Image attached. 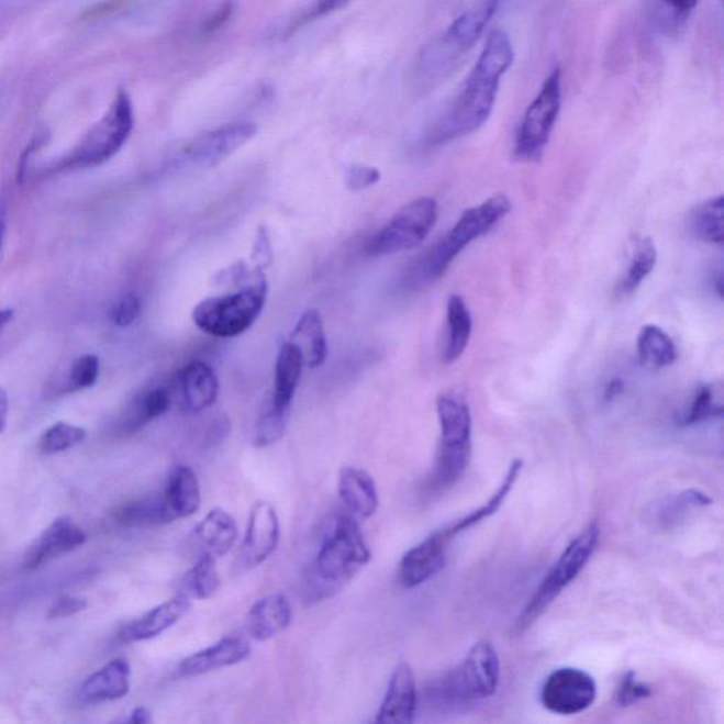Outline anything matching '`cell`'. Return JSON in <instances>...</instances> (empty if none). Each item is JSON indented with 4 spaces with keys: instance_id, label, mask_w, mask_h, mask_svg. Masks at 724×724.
Here are the masks:
<instances>
[{
    "instance_id": "6da1fadb",
    "label": "cell",
    "mask_w": 724,
    "mask_h": 724,
    "mask_svg": "<svg viewBox=\"0 0 724 724\" xmlns=\"http://www.w3.org/2000/svg\"><path fill=\"white\" fill-rule=\"evenodd\" d=\"M514 57L509 33L500 29L492 31L461 91L428 133V145L439 146L471 135L489 121L501 78L510 70Z\"/></svg>"
},
{
    "instance_id": "7a4b0ae2",
    "label": "cell",
    "mask_w": 724,
    "mask_h": 724,
    "mask_svg": "<svg viewBox=\"0 0 724 724\" xmlns=\"http://www.w3.org/2000/svg\"><path fill=\"white\" fill-rule=\"evenodd\" d=\"M510 211L511 200L504 194L492 196L484 203L466 210L449 233L413 260L403 278V286L411 292L431 288L446 274L461 250L480 236L490 233Z\"/></svg>"
},
{
    "instance_id": "3957f363",
    "label": "cell",
    "mask_w": 724,
    "mask_h": 724,
    "mask_svg": "<svg viewBox=\"0 0 724 724\" xmlns=\"http://www.w3.org/2000/svg\"><path fill=\"white\" fill-rule=\"evenodd\" d=\"M371 560L358 522L352 515H339L320 545L310 571L309 598L322 600L336 594Z\"/></svg>"
},
{
    "instance_id": "277c9868",
    "label": "cell",
    "mask_w": 724,
    "mask_h": 724,
    "mask_svg": "<svg viewBox=\"0 0 724 724\" xmlns=\"http://www.w3.org/2000/svg\"><path fill=\"white\" fill-rule=\"evenodd\" d=\"M500 3L482 2L463 12L445 32L423 48L417 57L413 81L421 90L436 86L455 70L461 57L479 41Z\"/></svg>"
},
{
    "instance_id": "5b68a950",
    "label": "cell",
    "mask_w": 724,
    "mask_h": 724,
    "mask_svg": "<svg viewBox=\"0 0 724 724\" xmlns=\"http://www.w3.org/2000/svg\"><path fill=\"white\" fill-rule=\"evenodd\" d=\"M266 300L268 282L265 276H260L235 292L201 300L196 304L191 319L207 336L234 338L254 326L264 312Z\"/></svg>"
},
{
    "instance_id": "8992f818",
    "label": "cell",
    "mask_w": 724,
    "mask_h": 724,
    "mask_svg": "<svg viewBox=\"0 0 724 724\" xmlns=\"http://www.w3.org/2000/svg\"><path fill=\"white\" fill-rule=\"evenodd\" d=\"M133 125H135V115H133L130 93L120 90L105 115L86 133L70 154L53 167V170L88 169L105 164L125 146Z\"/></svg>"
},
{
    "instance_id": "52a82bcc",
    "label": "cell",
    "mask_w": 724,
    "mask_h": 724,
    "mask_svg": "<svg viewBox=\"0 0 724 724\" xmlns=\"http://www.w3.org/2000/svg\"><path fill=\"white\" fill-rule=\"evenodd\" d=\"M600 541L599 525L593 522L586 526L573 541L561 552L559 559L552 566L544 580H542L536 592L532 594L530 602L522 610L516 628L525 632L542 614L550 608V604L559 598L568 586L586 568L594 555Z\"/></svg>"
},
{
    "instance_id": "ba28073f",
    "label": "cell",
    "mask_w": 724,
    "mask_h": 724,
    "mask_svg": "<svg viewBox=\"0 0 724 724\" xmlns=\"http://www.w3.org/2000/svg\"><path fill=\"white\" fill-rule=\"evenodd\" d=\"M256 132H258L256 123L235 121L199 133L177 147L169 159L170 170L185 174V171L211 169L253 141Z\"/></svg>"
},
{
    "instance_id": "9c48e42d",
    "label": "cell",
    "mask_w": 724,
    "mask_h": 724,
    "mask_svg": "<svg viewBox=\"0 0 724 724\" xmlns=\"http://www.w3.org/2000/svg\"><path fill=\"white\" fill-rule=\"evenodd\" d=\"M501 665L494 645L479 642L472 645L463 661L442 679L437 693L455 703L489 699L500 684Z\"/></svg>"
},
{
    "instance_id": "30bf717a",
    "label": "cell",
    "mask_w": 724,
    "mask_h": 724,
    "mask_svg": "<svg viewBox=\"0 0 724 724\" xmlns=\"http://www.w3.org/2000/svg\"><path fill=\"white\" fill-rule=\"evenodd\" d=\"M439 219V204L432 197H421L403 205L382 229L367 241L366 254L378 256L396 255L416 248Z\"/></svg>"
},
{
    "instance_id": "8fae6325",
    "label": "cell",
    "mask_w": 724,
    "mask_h": 724,
    "mask_svg": "<svg viewBox=\"0 0 724 724\" xmlns=\"http://www.w3.org/2000/svg\"><path fill=\"white\" fill-rule=\"evenodd\" d=\"M561 107V73L555 67L526 108L515 137L514 156L522 161L538 159L555 130Z\"/></svg>"
},
{
    "instance_id": "7c38bea8",
    "label": "cell",
    "mask_w": 724,
    "mask_h": 724,
    "mask_svg": "<svg viewBox=\"0 0 724 724\" xmlns=\"http://www.w3.org/2000/svg\"><path fill=\"white\" fill-rule=\"evenodd\" d=\"M539 698L546 711L559 716H575L592 706L598 698V683L583 669L564 667L545 679Z\"/></svg>"
},
{
    "instance_id": "4fadbf2b",
    "label": "cell",
    "mask_w": 724,
    "mask_h": 724,
    "mask_svg": "<svg viewBox=\"0 0 724 724\" xmlns=\"http://www.w3.org/2000/svg\"><path fill=\"white\" fill-rule=\"evenodd\" d=\"M280 522L278 512L268 501H256L250 509L243 544L240 546L235 566L249 570L263 565L278 549Z\"/></svg>"
},
{
    "instance_id": "5bb4252c",
    "label": "cell",
    "mask_w": 724,
    "mask_h": 724,
    "mask_svg": "<svg viewBox=\"0 0 724 724\" xmlns=\"http://www.w3.org/2000/svg\"><path fill=\"white\" fill-rule=\"evenodd\" d=\"M449 542L441 530L409 549L399 561V583L405 589H415L439 575L446 566Z\"/></svg>"
},
{
    "instance_id": "9a60e30c",
    "label": "cell",
    "mask_w": 724,
    "mask_h": 724,
    "mask_svg": "<svg viewBox=\"0 0 724 724\" xmlns=\"http://www.w3.org/2000/svg\"><path fill=\"white\" fill-rule=\"evenodd\" d=\"M87 535L80 526L68 516H60L29 546L23 558V569L33 571L43 565L86 544Z\"/></svg>"
},
{
    "instance_id": "2e32d148",
    "label": "cell",
    "mask_w": 724,
    "mask_h": 724,
    "mask_svg": "<svg viewBox=\"0 0 724 724\" xmlns=\"http://www.w3.org/2000/svg\"><path fill=\"white\" fill-rule=\"evenodd\" d=\"M415 673L408 662L398 664L376 719L369 724H413L417 712Z\"/></svg>"
},
{
    "instance_id": "e0dca14e",
    "label": "cell",
    "mask_w": 724,
    "mask_h": 724,
    "mask_svg": "<svg viewBox=\"0 0 724 724\" xmlns=\"http://www.w3.org/2000/svg\"><path fill=\"white\" fill-rule=\"evenodd\" d=\"M249 654L248 639L240 637V635H231V637L220 639L211 647L185 658L177 667V675L181 678H190L213 672L216 669L233 667V665L243 662Z\"/></svg>"
},
{
    "instance_id": "ac0fdd59",
    "label": "cell",
    "mask_w": 724,
    "mask_h": 724,
    "mask_svg": "<svg viewBox=\"0 0 724 724\" xmlns=\"http://www.w3.org/2000/svg\"><path fill=\"white\" fill-rule=\"evenodd\" d=\"M181 405L187 412L200 413L214 405L220 392L219 377L203 361H191L177 374Z\"/></svg>"
},
{
    "instance_id": "d6986e66",
    "label": "cell",
    "mask_w": 724,
    "mask_h": 724,
    "mask_svg": "<svg viewBox=\"0 0 724 724\" xmlns=\"http://www.w3.org/2000/svg\"><path fill=\"white\" fill-rule=\"evenodd\" d=\"M190 609L191 600L185 594H177L176 598L167 600L166 603L157 605L142 617L126 624L120 633V639L127 644L155 638L179 623Z\"/></svg>"
},
{
    "instance_id": "ffe728a7",
    "label": "cell",
    "mask_w": 724,
    "mask_h": 724,
    "mask_svg": "<svg viewBox=\"0 0 724 724\" xmlns=\"http://www.w3.org/2000/svg\"><path fill=\"white\" fill-rule=\"evenodd\" d=\"M238 538V525L234 516L223 509H214L196 525L191 532L200 555H210L213 558H223L234 548Z\"/></svg>"
},
{
    "instance_id": "44dd1931",
    "label": "cell",
    "mask_w": 724,
    "mask_h": 724,
    "mask_svg": "<svg viewBox=\"0 0 724 724\" xmlns=\"http://www.w3.org/2000/svg\"><path fill=\"white\" fill-rule=\"evenodd\" d=\"M338 495L349 514L368 520L379 506L376 480L358 467H343L338 475Z\"/></svg>"
},
{
    "instance_id": "7402d4cb",
    "label": "cell",
    "mask_w": 724,
    "mask_h": 724,
    "mask_svg": "<svg viewBox=\"0 0 724 724\" xmlns=\"http://www.w3.org/2000/svg\"><path fill=\"white\" fill-rule=\"evenodd\" d=\"M304 361L294 344L285 342L275 363L274 389L269 405L280 413H289L297 396Z\"/></svg>"
},
{
    "instance_id": "603a6c76",
    "label": "cell",
    "mask_w": 724,
    "mask_h": 724,
    "mask_svg": "<svg viewBox=\"0 0 724 724\" xmlns=\"http://www.w3.org/2000/svg\"><path fill=\"white\" fill-rule=\"evenodd\" d=\"M167 515L171 522L194 515L201 504L200 481L189 466H176L161 491Z\"/></svg>"
},
{
    "instance_id": "cb8c5ba5",
    "label": "cell",
    "mask_w": 724,
    "mask_h": 724,
    "mask_svg": "<svg viewBox=\"0 0 724 724\" xmlns=\"http://www.w3.org/2000/svg\"><path fill=\"white\" fill-rule=\"evenodd\" d=\"M131 688V667L126 659H113L88 678L80 689V701L88 704L118 701Z\"/></svg>"
},
{
    "instance_id": "d4e9b609",
    "label": "cell",
    "mask_w": 724,
    "mask_h": 724,
    "mask_svg": "<svg viewBox=\"0 0 724 724\" xmlns=\"http://www.w3.org/2000/svg\"><path fill=\"white\" fill-rule=\"evenodd\" d=\"M292 623V609L283 594H269L250 608L246 630L256 642H266Z\"/></svg>"
},
{
    "instance_id": "484cf974",
    "label": "cell",
    "mask_w": 724,
    "mask_h": 724,
    "mask_svg": "<svg viewBox=\"0 0 724 724\" xmlns=\"http://www.w3.org/2000/svg\"><path fill=\"white\" fill-rule=\"evenodd\" d=\"M441 423V445L471 447V411L461 397L443 393L436 402Z\"/></svg>"
},
{
    "instance_id": "4316f807",
    "label": "cell",
    "mask_w": 724,
    "mask_h": 724,
    "mask_svg": "<svg viewBox=\"0 0 724 724\" xmlns=\"http://www.w3.org/2000/svg\"><path fill=\"white\" fill-rule=\"evenodd\" d=\"M289 342L302 354L308 368L322 367L328 354L326 330L318 310H307L290 333Z\"/></svg>"
},
{
    "instance_id": "83f0119b",
    "label": "cell",
    "mask_w": 724,
    "mask_h": 724,
    "mask_svg": "<svg viewBox=\"0 0 724 724\" xmlns=\"http://www.w3.org/2000/svg\"><path fill=\"white\" fill-rule=\"evenodd\" d=\"M472 333V318L466 300L460 294H452L447 302L446 343L443 352L445 364L456 363L469 346Z\"/></svg>"
},
{
    "instance_id": "f1b7e54d",
    "label": "cell",
    "mask_w": 724,
    "mask_h": 724,
    "mask_svg": "<svg viewBox=\"0 0 724 724\" xmlns=\"http://www.w3.org/2000/svg\"><path fill=\"white\" fill-rule=\"evenodd\" d=\"M637 354L639 364L648 369H662L671 367L678 358L677 346L673 339L655 324H647L642 328L637 338Z\"/></svg>"
},
{
    "instance_id": "f546056e",
    "label": "cell",
    "mask_w": 724,
    "mask_h": 724,
    "mask_svg": "<svg viewBox=\"0 0 724 724\" xmlns=\"http://www.w3.org/2000/svg\"><path fill=\"white\" fill-rule=\"evenodd\" d=\"M171 406V393L166 388H154L141 393L127 408L122 427L126 433H135L147 423L165 415Z\"/></svg>"
},
{
    "instance_id": "4dcf8cb0",
    "label": "cell",
    "mask_w": 724,
    "mask_h": 724,
    "mask_svg": "<svg viewBox=\"0 0 724 724\" xmlns=\"http://www.w3.org/2000/svg\"><path fill=\"white\" fill-rule=\"evenodd\" d=\"M522 467H524V461L521 459L512 461L511 466L509 467V471H506L504 480L501 482L500 489L494 492V495H492L491 499L486 502V504H482L480 509L470 512L469 515H466L465 519L457 521L456 524L446 526V528L442 530L445 532L447 538L452 541L456 535H459L460 532L467 531L471 528V526H476L477 524H480V522L494 515L495 512L501 509L502 504H504V501L506 500V497L510 495L512 489H514L515 482L519 480L521 475Z\"/></svg>"
},
{
    "instance_id": "1f68e13d",
    "label": "cell",
    "mask_w": 724,
    "mask_h": 724,
    "mask_svg": "<svg viewBox=\"0 0 724 724\" xmlns=\"http://www.w3.org/2000/svg\"><path fill=\"white\" fill-rule=\"evenodd\" d=\"M658 253L655 244L648 236H642L635 241L632 263L625 270L624 278L617 286L619 297H628L643 285L644 280L651 275L657 265Z\"/></svg>"
},
{
    "instance_id": "d6a6232c",
    "label": "cell",
    "mask_w": 724,
    "mask_h": 724,
    "mask_svg": "<svg viewBox=\"0 0 724 724\" xmlns=\"http://www.w3.org/2000/svg\"><path fill=\"white\" fill-rule=\"evenodd\" d=\"M181 594L196 600L213 598L221 588V578L216 569V559L210 555H200L193 568L181 579Z\"/></svg>"
},
{
    "instance_id": "836d02e7",
    "label": "cell",
    "mask_w": 724,
    "mask_h": 724,
    "mask_svg": "<svg viewBox=\"0 0 724 724\" xmlns=\"http://www.w3.org/2000/svg\"><path fill=\"white\" fill-rule=\"evenodd\" d=\"M113 519H115L118 524L123 526L171 524L161 494L127 502V504L120 506L115 511Z\"/></svg>"
},
{
    "instance_id": "e575fe53",
    "label": "cell",
    "mask_w": 724,
    "mask_h": 724,
    "mask_svg": "<svg viewBox=\"0 0 724 724\" xmlns=\"http://www.w3.org/2000/svg\"><path fill=\"white\" fill-rule=\"evenodd\" d=\"M723 196L704 201L691 216V229L694 236L703 243L722 245L724 241Z\"/></svg>"
},
{
    "instance_id": "d590c367",
    "label": "cell",
    "mask_w": 724,
    "mask_h": 724,
    "mask_svg": "<svg viewBox=\"0 0 724 724\" xmlns=\"http://www.w3.org/2000/svg\"><path fill=\"white\" fill-rule=\"evenodd\" d=\"M712 504V499L706 492L689 489L678 492L677 495L669 497L667 501L659 506L657 521L664 528H672L681 524L689 511L703 509Z\"/></svg>"
},
{
    "instance_id": "8d00e7d4",
    "label": "cell",
    "mask_w": 724,
    "mask_h": 724,
    "mask_svg": "<svg viewBox=\"0 0 724 724\" xmlns=\"http://www.w3.org/2000/svg\"><path fill=\"white\" fill-rule=\"evenodd\" d=\"M651 21L659 32L665 34H678L682 31L689 19H691L697 2H659L651 3Z\"/></svg>"
},
{
    "instance_id": "74e56055",
    "label": "cell",
    "mask_w": 724,
    "mask_h": 724,
    "mask_svg": "<svg viewBox=\"0 0 724 724\" xmlns=\"http://www.w3.org/2000/svg\"><path fill=\"white\" fill-rule=\"evenodd\" d=\"M86 437L87 432L82 427L66 422H57L43 433L41 441H38V450L46 456L58 455V453L70 450L74 446L80 445L86 441Z\"/></svg>"
},
{
    "instance_id": "f35d334b",
    "label": "cell",
    "mask_w": 724,
    "mask_h": 724,
    "mask_svg": "<svg viewBox=\"0 0 724 724\" xmlns=\"http://www.w3.org/2000/svg\"><path fill=\"white\" fill-rule=\"evenodd\" d=\"M722 416L723 405L721 402L714 401L713 388L711 386H701L694 392L691 406L679 419L678 426H694Z\"/></svg>"
},
{
    "instance_id": "ab89813d",
    "label": "cell",
    "mask_w": 724,
    "mask_h": 724,
    "mask_svg": "<svg viewBox=\"0 0 724 724\" xmlns=\"http://www.w3.org/2000/svg\"><path fill=\"white\" fill-rule=\"evenodd\" d=\"M289 413L275 411L272 406L265 405L256 421L254 432V445L256 447H268L282 439L286 426H288Z\"/></svg>"
},
{
    "instance_id": "60d3db41",
    "label": "cell",
    "mask_w": 724,
    "mask_h": 724,
    "mask_svg": "<svg viewBox=\"0 0 724 724\" xmlns=\"http://www.w3.org/2000/svg\"><path fill=\"white\" fill-rule=\"evenodd\" d=\"M98 377H100V358L93 354L77 358L73 363L66 391L77 392L91 388L96 386Z\"/></svg>"
},
{
    "instance_id": "b9f144b4",
    "label": "cell",
    "mask_w": 724,
    "mask_h": 724,
    "mask_svg": "<svg viewBox=\"0 0 724 724\" xmlns=\"http://www.w3.org/2000/svg\"><path fill=\"white\" fill-rule=\"evenodd\" d=\"M653 693V688L648 683L639 681L637 673L630 669L620 678L617 689H615V702L619 706L630 708L635 703L647 701Z\"/></svg>"
},
{
    "instance_id": "7bdbcfd3",
    "label": "cell",
    "mask_w": 724,
    "mask_h": 724,
    "mask_svg": "<svg viewBox=\"0 0 724 724\" xmlns=\"http://www.w3.org/2000/svg\"><path fill=\"white\" fill-rule=\"evenodd\" d=\"M142 313V302L141 298L136 293H126L122 298L118 299V302L113 304L110 319L113 324L118 327H130L133 323L140 319Z\"/></svg>"
},
{
    "instance_id": "ee69618b",
    "label": "cell",
    "mask_w": 724,
    "mask_h": 724,
    "mask_svg": "<svg viewBox=\"0 0 724 724\" xmlns=\"http://www.w3.org/2000/svg\"><path fill=\"white\" fill-rule=\"evenodd\" d=\"M344 7H346V3L344 2H319L313 4V7H310L307 9V11L300 13V16L290 23L288 32H286V36H290V34L297 33L299 29H302L303 26H307V24L316 21V19L324 16V14L336 12L337 9Z\"/></svg>"
},
{
    "instance_id": "f6af8a7d",
    "label": "cell",
    "mask_w": 724,
    "mask_h": 724,
    "mask_svg": "<svg viewBox=\"0 0 724 724\" xmlns=\"http://www.w3.org/2000/svg\"><path fill=\"white\" fill-rule=\"evenodd\" d=\"M379 179L381 174L376 167L353 166L347 171L346 183L352 191H363L377 185Z\"/></svg>"
},
{
    "instance_id": "bcb514c9",
    "label": "cell",
    "mask_w": 724,
    "mask_h": 724,
    "mask_svg": "<svg viewBox=\"0 0 724 724\" xmlns=\"http://www.w3.org/2000/svg\"><path fill=\"white\" fill-rule=\"evenodd\" d=\"M86 609V600L73 598V595H64V598L58 599L57 602L52 605V609L48 610L47 619L60 620L71 617V615L81 613L82 610Z\"/></svg>"
},
{
    "instance_id": "7dc6e473",
    "label": "cell",
    "mask_w": 724,
    "mask_h": 724,
    "mask_svg": "<svg viewBox=\"0 0 724 724\" xmlns=\"http://www.w3.org/2000/svg\"><path fill=\"white\" fill-rule=\"evenodd\" d=\"M234 4L225 3L221 4L216 11L207 21L203 23L204 33H213L219 31L220 27H223L226 22L230 21V18L233 16Z\"/></svg>"
},
{
    "instance_id": "c3c4849f",
    "label": "cell",
    "mask_w": 724,
    "mask_h": 724,
    "mask_svg": "<svg viewBox=\"0 0 724 724\" xmlns=\"http://www.w3.org/2000/svg\"><path fill=\"white\" fill-rule=\"evenodd\" d=\"M122 3L108 2V3H98L96 7L88 9L83 12L82 21H91V19L100 18L102 14L115 12L116 9H120Z\"/></svg>"
},
{
    "instance_id": "681fc988",
    "label": "cell",
    "mask_w": 724,
    "mask_h": 724,
    "mask_svg": "<svg viewBox=\"0 0 724 724\" xmlns=\"http://www.w3.org/2000/svg\"><path fill=\"white\" fill-rule=\"evenodd\" d=\"M624 389V382L620 378H614L608 383V387L604 388L603 399L604 402H613L615 398L622 396Z\"/></svg>"
},
{
    "instance_id": "f907efd6",
    "label": "cell",
    "mask_w": 724,
    "mask_h": 724,
    "mask_svg": "<svg viewBox=\"0 0 724 724\" xmlns=\"http://www.w3.org/2000/svg\"><path fill=\"white\" fill-rule=\"evenodd\" d=\"M121 724H154V719H152V714L146 708H136L131 716Z\"/></svg>"
},
{
    "instance_id": "816d5d0a",
    "label": "cell",
    "mask_w": 724,
    "mask_h": 724,
    "mask_svg": "<svg viewBox=\"0 0 724 724\" xmlns=\"http://www.w3.org/2000/svg\"><path fill=\"white\" fill-rule=\"evenodd\" d=\"M9 417V397L8 392L0 387V433H3L8 425Z\"/></svg>"
},
{
    "instance_id": "f5cc1de1",
    "label": "cell",
    "mask_w": 724,
    "mask_h": 724,
    "mask_svg": "<svg viewBox=\"0 0 724 724\" xmlns=\"http://www.w3.org/2000/svg\"><path fill=\"white\" fill-rule=\"evenodd\" d=\"M14 316L12 309H0V333L12 322Z\"/></svg>"
},
{
    "instance_id": "db71d44e",
    "label": "cell",
    "mask_w": 724,
    "mask_h": 724,
    "mask_svg": "<svg viewBox=\"0 0 724 724\" xmlns=\"http://www.w3.org/2000/svg\"><path fill=\"white\" fill-rule=\"evenodd\" d=\"M3 243V224H0V249H2Z\"/></svg>"
}]
</instances>
